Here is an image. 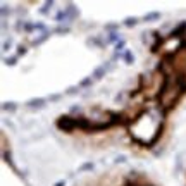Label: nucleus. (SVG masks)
Listing matches in <instances>:
<instances>
[{"label": "nucleus", "instance_id": "1", "mask_svg": "<svg viewBox=\"0 0 186 186\" xmlns=\"http://www.w3.org/2000/svg\"><path fill=\"white\" fill-rule=\"evenodd\" d=\"M186 93V76L184 74H176V76H167L164 79L162 90L159 93V102H160V110L162 114H167L172 110L177 100Z\"/></svg>", "mask_w": 186, "mask_h": 186}, {"label": "nucleus", "instance_id": "2", "mask_svg": "<svg viewBox=\"0 0 186 186\" xmlns=\"http://www.w3.org/2000/svg\"><path fill=\"white\" fill-rule=\"evenodd\" d=\"M172 65L176 74H184L186 76V50H179L176 55H172Z\"/></svg>", "mask_w": 186, "mask_h": 186}, {"label": "nucleus", "instance_id": "3", "mask_svg": "<svg viewBox=\"0 0 186 186\" xmlns=\"http://www.w3.org/2000/svg\"><path fill=\"white\" fill-rule=\"evenodd\" d=\"M57 128L64 133H73L76 129V117L71 116H61L57 119Z\"/></svg>", "mask_w": 186, "mask_h": 186}, {"label": "nucleus", "instance_id": "4", "mask_svg": "<svg viewBox=\"0 0 186 186\" xmlns=\"http://www.w3.org/2000/svg\"><path fill=\"white\" fill-rule=\"evenodd\" d=\"M184 33H186V21H181L179 22V26L176 30H172L169 33V40H174V38H184Z\"/></svg>", "mask_w": 186, "mask_h": 186}, {"label": "nucleus", "instance_id": "5", "mask_svg": "<svg viewBox=\"0 0 186 186\" xmlns=\"http://www.w3.org/2000/svg\"><path fill=\"white\" fill-rule=\"evenodd\" d=\"M47 104V100L45 98H31V100H28V107H31V109H40V107H43V105Z\"/></svg>", "mask_w": 186, "mask_h": 186}, {"label": "nucleus", "instance_id": "6", "mask_svg": "<svg viewBox=\"0 0 186 186\" xmlns=\"http://www.w3.org/2000/svg\"><path fill=\"white\" fill-rule=\"evenodd\" d=\"M105 73H107V65H100V67H97L95 71H93V78L95 79H102L105 76Z\"/></svg>", "mask_w": 186, "mask_h": 186}, {"label": "nucleus", "instance_id": "7", "mask_svg": "<svg viewBox=\"0 0 186 186\" xmlns=\"http://www.w3.org/2000/svg\"><path fill=\"white\" fill-rule=\"evenodd\" d=\"M153 35H155V43L152 45V52H159V47L162 45V42H164V40L159 36V33H153Z\"/></svg>", "mask_w": 186, "mask_h": 186}, {"label": "nucleus", "instance_id": "8", "mask_svg": "<svg viewBox=\"0 0 186 186\" xmlns=\"http://www.w3.org/2000/svg\"><path fill=\"white\" fill-rule=\"evenodd\" d=\"M157 19H160V12H150L145 16V21L150 22V21H157Z\"/></svg>", "mask_w": 186, "mask_h": 186}, {"label": "nucleus", "instance_id": "9", "mask_svg": "<svg viewBox=\"0 0 186 186\" xmlns=\"http://www.w3.org/2000/svg\"><path fill=\"white\" fill-rule=\"evenodd\" d=\"M133 61H134V55L131 53V50H126L124 52V62L126 64H133Z\"/></svg>", "mask_w": 186, "mask_h": 186}, {"label": "nucleus", "instance_id": "10", "mask_svg": "<svg viewBox=\"0 0 186 186\" xmlns=\"http://www.w3.org/2000/svg\"><path fill=\"white\" fill-rule=\"evenodd\" d=\"M136 22H138V19H136V18H126L124 19V26L133 28V26H136Z\"/></svg>", "mask_w": 186, "mask_h": 186}, {"label": "nucleus", "instance_id": "11", "mask_svg": "<svg viewBox=\"0 0 186 186\" xmlns=\"http://www.w3.org/2000/svg\"><path fill=\"white\" fill-rule=\"evenodd\" d=\"M2 109H4V110H9V112H14V110H16V104H14V102H5V104L2 105Z\"/></svg>", "mask_w": 186, "mask_h": 186}, {"label": "nucleus", "instance_id": "12", "mask_svg": "<svg viewBox=\"0 0 186 186\" xmlns=\"http://www.w3.org/2000/svg\"><path fill=\"white\" fill-rule=\"evenodd\" d=\"M93 169V162H85L83 165H79V172H85V171H91Z\"/></svg>", "mask_w": 186, "mask_h": 186}, {"label": "nucleus", "instance_id": "13", "mask_svg": "<svg viewBox=\"0 0 186 186\" xmlns=\"http://www.w3.org/2000/svg\"><path fill=\"white\" fill-rule=\"evenodd\" d=\"M48 38V31H45L43 35H40V38L38 40H33V45H40V43H43L45 40Z\"/></svg>", "mask_w": 186, "mask_h": 186}, {"label": "nucleus", "instance_id": "14", "mask_svg": "<svg viewBox=\"0 0 186 186\" xmlns=\"http://www.w3.org/2000/svg\"><path fill=\"white\" fill-rule=\"evenodd\" d=\"M52 5H53V2H52V0H50V2H45V4H43V7L40 9V12H42V14H47V12H48V9H50Z\"/></svg>", "mask_w": 186, "mask_h": 186}, {"label": "nucleus", "instance_id": "15", "mask_svg": "<svg viewBox=\"0 0 186 186\" xmlns=\"http://www.w3.org/2000/svg\"><path fill=\"white\" fill-rule=\"evenodd\" d=\"M16 62H18V57H7L5 59V64L7 65H16Z\"/></svg>", "mask_w": 186, "mask_h": 186}, {"label": "nucleus", "instance_id": "16", "mask_svg": "<svg viewBox=\"0 0 186 186\" xmlns=\"http://www.w3.org/2000/svg\"><path fill=\"white\" fill-rule=\"evenodd\" d=\"M117 40H119V35H117V33H110V35H109V42H117Z\"/></svg>", "mask_w": 186, "mask_h": 186}, {"label": "nucleus", "instance_id": "17", "mask_svg": "<svg viewBox=\"0 0 186 186\" xmlns=\"http://www.w3.org/2000/svg\"><path fill=\"white\" fill-rule=\"evenodd\" d=\"M24 53H26V47L19 45V47H18V55H24Z\"/></svg>", "mask_w": 186, "mask_h": 186}, {"label": "nucleus", "instance_id": "18", "mask_svg": "<svg viewBox=\"0 0 186 186\" xmlns=\"http://www.w3.org/2000/svg\"><path fill=\"white\" fill-rule=\"evenodd\" d=\"M88 85H91V78H86V79H83L81 85L79 86H88Z\"/></svg>", "mask_w": 186, "mask_h": 186}, {"label": "nucleus", "instance_id": "19", "mask_svg": "<svg viewBox=\"0 0 186 186\" xmlns=\"http://www.w3.org/2000/svg\"><path fill=\"white\" fill-rule=\"evenodd\" d=\"M71 112H73V114H78V112H81V107H79V105H74V107L71 109Z\"/></svg>", "mask_w": 186, "mask_h": 186}, {"label": "nucleus", "instance_id": "20", "mask_svg": "<svg viewBox=\"0 0 186 186\" xmlns=\"http://www.w3.org/2000/svg\"><path fill=\"white\" fill-rule=\"evenodd\" d=\"M116 162H117V164H119V162L122 164V162H126V157H124V155H119V157L116 159Z\"/></svg>", "mask_w": 186, "mask_h": 186}, {"label": "nucleus", "instance_id": "21", "mask_svg": "<svg viewBox=\"0 0 186 186\" xmlns=\"http://www.w3.org/2000/svg\"><path fill=\"white\" fill-rule=\"evenodd\" d=\"M10 45H12V42H4V50H7V48H10Z\"/></svg>", "mask_w": 186, "mask_h": 186}, {"label": "nucleus", "instance_id": "22", "mask_svg": "<svg viewBox=\"0 0 186 186\" xmlns=\"http://www.w3.org/2000/svg\"><path fill=\"white\" fill-rule=\"evenodd\" d=\"M122 47H124V42H122V40H121V42H117V45H116V48H117V50H121Z\"/></svg>", "mask_w": 186, "mask_h": 186}, {"label": "nucleus", "instance_id": "23", "mask_svg": "<svg viewBox=\"0 0 186 186\" xmlns=\"http://www.w3.org/2000/svg\"><path fill=\"white\" fill-rule=\"evenodd\" d=\"M53 186H65V181H64V179H61V181H57Z\"/></svg>", "mask_w": 186, "mask_h": 186}, {"label": "nucleus", "instance_id": "24", "mask_svg": "<svg viewBox=\"0 0 186 186\" xmlns=\"http://www.w3.org/2000/svg\"><path fill=\"white\" fill-rule=\"evenodd\" d=\"M116 28H117V24H109L107 30H116Z\"/></svg>", "mask_w": 186, "mask_h": 186}, {"label": "nucleus", "instance_id": "25", "mask_svg": "<svg viewBox=\"0 0 186 186\" xmlns=\"http://www.w3.org/2000/svg\"><path fill=\"white\" fill-rule=\"evenodd\" d=\"M67 93H76V88H74V86L69 88V90H67Z\"/></svg>", "mask_w": 186, "mask_h": 186}, {"label": "nucleus", "instance_id": "26", "mask_svg": "<svg viewBox=\"0 0 186 186\" xmlns=\"http://www.w3.org/2000/svg\"><path fill=\"white\" fill-rule=\"evenodd\" d=\"M124 186H136V184H133V183H128V184H124Z\"/></svg>", "mask_w": 186, "mask_h": 186}]
</instances>
